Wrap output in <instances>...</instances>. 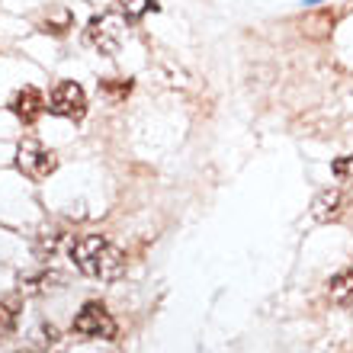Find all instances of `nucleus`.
Masks as SVG:
<instances>
[{"mask_svg":"<svg viewBox=\"0 0 353 353\" xmlns=\"http://www.w3.org/2000/svg\"><path fill=\"white\" fill-rule=\"evenodd\" d=\"M68 29H71V13H68V10H58L55 19H46V32L61 36V32H68Z\"/></svg>","mask_w":353,"mask_h":353,"instance_id":"obj_10","label":"nucleus"},{"mask_svg":"<svg viewBox=\"0 0 353 353\" xmlns=\"http://www.w3.org/2000/svg\"><path fill=\"white\" fill-rule=\"evenodd\" d=\"M48 112H55L61 119H74L81 122L87 116V97L84 87L74 81H58L52 97H48Z\"/></svg>","mask_w":353,"mask_h":353,"instance_id":"obj_5","label":"nucleus"},{"mask_svg":"<svg viewBox=\"0 0 353 353\" xmlns=\"http://www.w3.org/2000/svg\"><path fill=\"white\" fill-rule=\"evenodd\" d=\"M344 209H347L344 190L331 186V190H321V193L315 196V203H312V219H315V222H337V219L344 215Z\"/></svg>","mask_w":353,"mask_h":353,"instance_id":"obj_6","label":"nucleus"},{"mask_svg":"<svg viewBox=\"0 0 353 353\" xmlns=\"http://www.w3.org/2000/svg\"><path fill=\"white\" fill-rule=\"evenodd\" d=\"M331 170H334L337 180H347V183H350V180H353V154H347V158H337Z\"/></svg>","mask_w":353,"mask_h":353,"instance_id":"obj_12","label":"nucleus"},{"mask_svg":"<svg viewBox=\"0 0 353 353\" xmlns=\"http://www.w3.org/2000/svg\"><path fill=\"white\" fill-rule=\"evenodd\" d=\"M26 353H39V350H26Z\"/></svg>","mask_w":353,"mask_h":353,"instance_id":"obj_14","label":"nucleus"},{"mask_svg":"<svg viewBox=\"0 0 353 353\" xmlns=\"http://www.w3.org/2000/svg\"><path fill=\"white\" fill-rule=\"evenodd\" d=\"M103 90L110 93L112 100H119V97H125V93L132 90L129 81H103Z\"/></svg>","mask_w":353,"mask_h":353,"instance_id":"obj_13","label":"nucleus"},{"mask_svg":"<svg viewBox=\"0 0 353 353\" xmlns=\"http://www.w3.org/2000/svg\"><path fill=\"white\" fill-rule=\"evenodd\" d=\"M125 23L129 19L122 17V13H103V17H93L84 29V39L87 46L97 48L100 55H116L125 42Z\"/></svg>","mask_w":353,"mask_h":353,"instance_id":"obj_2","label":"nucleus"},{"mask_svg":"<svg viewBox=\"0 0 353 353\" xmlns=\"http://www.w3.org/2000/svg\"><path fill=\"white\" fill-rule=\"evenodd\" d=\"M327 299L341 308L353 305V267H347V270H341L337 276H331V283H327Z\"/></svg>","mask_w":353,"mask_h":353,"instance_id":"obj_8","label":"nucleus"},{"mask_svg":"<svg viewBox=\"0 0 353 353\" xmlns=\"http://www.w3.org/2000/svg\"><path fill=\"white\" fill-rule=\"evenodd\" d=\"M116 331L119 325L103 302H87L74 318V334L87 337V341H116Z\"/></svg>","mask_w":353,"mask_h":353,"instance_id":"obj_3","label":"nucleus"},{"mask_svg":"<svg viewBox=\"0 0 353 353\" xmlns=\"http://www.w3.org/2000/svg\"><path fill=\"white\" fill-rule=\"evenodd\" d=\"M154 10H158V0H119V13L129 23L141 19L145 13H154Z\"/></svg>","mask_w":353,"mask_h":353,"instance_id":"obj_9","label":"nucleus"},{"mask_svg":"<svg viewBox=\"0 0 353 353\" xmlns=\"http://www.w3.org/2000/svg\"><path fill=\"white\" fill-rule=\"evenodd\" d=\"M68 254H71L74 267L90 279L116 283L125 276V254L106 234H77L68 244Z\"/></svg>","mask_w":353,"mask_h":353,"instance_id":"obj_1","label":"nucleus"},{"mask_svg":"<svg viewBox=\"0 0 353 353\" xmlns=\"http://www.w3.org/2000/svg\"><path fill=\"white\" fill-rule=\"evenodd\" d=\"M10 110H13V116H17L19 122H36L39 116H42V110H46V97L36 90V87H23V90H17V97H13V103H10Z\"/></svg>","mask_w":353,"mask_h":353,"instance_id":"obj_7","label":"nucleus"},{"mask_svg":"<svg viewBox=\"0 0 353 353\" xmlns=\"http://www.w3.org/2000/svg\"><path fill=\"white\" fill-rule=\"evenodd\" d=\"M13 321H17V312H13V302H3L0 305V337L13 331Z\"/></svg>","mask_w":353,"mask_h":353,"instance_id":"obj_11","label":"nucleus"},{"mask_svg":"<svg viewBox=\"0 0 353 353\" xmlns=\"http://www.w3.org/2000/svg\"><path fill=\"white\" fill-rule=\"evenodd\" d=\"M17 168L23 170V176H29V180H46L48 174H55L58 158H55V151H48L42 141L23 139L17 148Z\"/></svg>","mask_w":353,"mask_h":353,"instance_id":"obj_4","label":"nucleus"}]
</instances>
